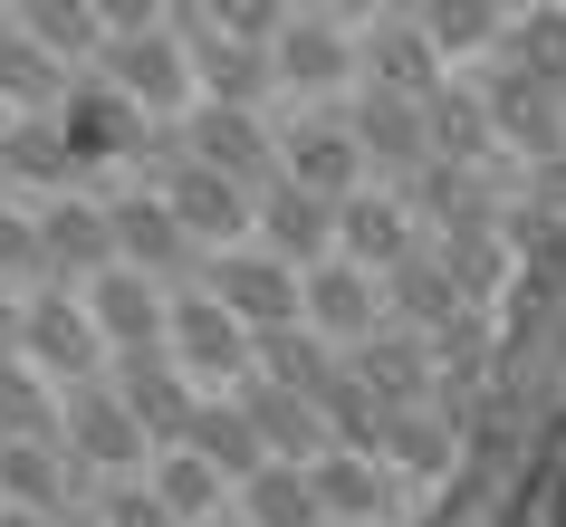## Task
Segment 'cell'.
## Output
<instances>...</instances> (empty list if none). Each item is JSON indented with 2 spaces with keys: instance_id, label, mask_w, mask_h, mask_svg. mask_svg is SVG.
Listing matches in <instances>:
<instances>
[{
  "instance_id": "ac0fdd59",
  "label": "cell",
  "mask_w": 566,
  "mask_h": 527,
  "mask_svg": "<svg viewBox=\"0 0 566 527\" xmlns=\"http://www.w3.org/2000/svg\"><path fill=\"white\" fill-rule=\"evenodd\" d=\"M240 403H250V422H260V451L269 461H317V451H336V432H327V412L307 403V393H289V383H269V375H250L240 383Z\"/></svg>"
},
{
  "instance_id": "d6986e66",
  "label": "cell",
  "mask_w": 566,
  "mask_h": 527,
  "mask_svg": "<svg viewBox=\"0 0 566 527\" xmlns=\"http://www.w3.org/2000/svg\"><path fill=\"white\" fill-rule=\"evenodd\" d=\"M67 77H77V67L49 59V49L20 30V10H0V116H49L67 96Z\"/></svg>"
},
{
  "instance_id": "f1b7e54d",
  "label": "cell",
  "mask_w": 566,
  "mask_h": 527,
  "mask_svg": "<svg viewBox=\"0 0 566 527\" xmlns=\"http://www.w3.org/2000/svg\"><path fill=\"white\" fill-rule=\"evenodd\" d=\"M0 527H67V518H49V508H0Z\"/></svg>"
},
{
  "instance_id": "44dd1931",
  "label": "cell",
  "mask_w": 566,
  "mask_h": 527,
  "mask_svg": "<svg viewBox=\"0 0 566 527\" xmlns=\"http://www.w3.org/2000/svg\"><path fill=\"white\" fill-rule=\"evenodd\" d=\"M145 479H154V498H164L182 527H221V518H231V479H221L202 451H182V441H164V451H154Z\"/></svg>"
},
{
  "instance_id": "f546056e",
  "label": "cell",
  "mask_w": 566,
  "mask_h": 527,
  "mask_svg": "<svg viewBox=\"0 0 566 527\" xmlns=\"http://www.w3.org/2000/svg\"><path fill=\"white\" fill-rule=\"evenodd\" d=\"M174 10H211V0H174Z\"/></svg>"
},
{
  "instance_id": "83f0119b",
  "label": "cell",
  "mask_w": 566,
  "mask_h": 527,
  "mask_svg": "<svg viewBox=\"0 0 566 527\" xmlns=\"http://www.w3.org/2000/svg\"><path fill=\"white\" fill-rule=\"evenodd\" d=\"M20 297H30V288H10V278H0V346H20Z\"/></svg>"
},
{
  "instance_id": "ffe728a7",
  "label": "cell",
  "mask_w": 566,
  "mask_h": 527,
  "mask_svg": "<svg viewBox=\"0 0 566 527\" xmlns=\"http://www.w3.org/2000/svg\"><path fill=\"white\" fill-rule=\"evenodd\" d=\"M182 451H202L231 489L269 461V451H260V422H250V403H240V393H202V403H192V422H182Z\"/></svg>"
},
{
  "instance_id": "9c48e42d",
  "label": "cell",
  "mask_w": 566,
  "mask_h": 527,
  "mask_svg": "<svg viewBox=\"0 0 566 527\" xmlns=\"http://www.w3.org/2000/svg\"><path fill=\"white\" fill-rule=\"evenodd\" d=\"M432 250V231H422V211L394 192V182H365V192H346L336 202V260L375 268V278H394L403 260H422Z\"/></svg>"
},
{
  "instance_id": "8fae6325",
  "label": "cell",
  "mask_w": 566,
  "mask_h": 527,
  "mask_svg": "<svg viewBox=\"0 0 566 527\" xmlns=\"http://www.w3.org/2000/svg\"><path fill=\"white\" fill-rule=\"evenodd\" d=\"M87 317H96V336H106V365H116V355H154L164 326H174V288L116 260V268L87 278Z\"/></svg>"
},
{
  "instance_id": "7402d4cb",
  "label": "cell",
  "mask_w": 566,
  "mask_h": 527,
  "mask_svg": "<svg viewBox=\"0 0 566 527\" xmlns=\"http://www.w3.org/2000/svg\"><path fill=\"white\" fill-rule=\"evenodd\" d=\"M231 518H240V527H336L327 508H317V489H307L298 461H260V470L231 489Z\"/></svg>"
},
{
  "instance_id": "603a6c76",
  "label": "cell",
  "mask_w": 566,
  "mask_h": 527,
  "mask_svg": "<svg viewBox=\"0 0 566 527\" xmlns=\"http://www.w3.org/2000/svg\"><path fill=\"white\" fill-rule=\"evenodd\" d=\"M59 441V383L39 375L20 346H0V441Z\"/></svg>"
},
{
  "instance_id": "277c9868",
  "label": "cell",
  "mask_w": 566,
  "mask_h": 527,
  "mask_svg": "<svg viewBox=\"0 0 566 527\" xmlns=\"http://www.w3.org/2000/svg\"><path fill=\"white\" fill-rule=\"evenodd\" d=\"M106 231H116V260H125V268H145V278H164V288H192V278H202V250H192V231L174 221V202H164L145 173L106 182Z\"/></svg>"
},
{
  "instance_id": "cb8c5ba5",
  "label": "cell",
  "mask_w": 566,
  "mask_h": 527,
  "mask_svg": "<svg viewBox=\"0 0 566 527\" xmlns=\"http://www.w3.org/2000/svg\"><path fill=\"white\" fill-rule=\"evenodd\" d=\"M10 10H20V30H30L49 59H67V67H96V49H106L96 0H10Z\"/></svg>"
},
{
  "instance_id": "52a82bcc",
  "label": "cell",
  "mask_w": 566,
  "mask_h": 527,
  "mask_svg": "<svg viewBox=\"0 0 566 527\" xmlns=\"http://www.w3.org/2000/svg\"><path fill=\"white\" fill-rule=\"evenodd\" d=\"M202 288L231 307L250 336H269V326H307L298 307H307V268H289V260H269L260 240H240V250H211L202 260Z\"/></svg>"
},
{
  "instance_id": "5b68a950",
  "label": "cell",
  "mask_w": 566,
  "mask_h": 527,
  "mask_svg": "<svg viewBox=\"0 0 566 527\" xmlns=\"http://www.w3.org/2000/svg\"><path fill=\"white\" fill-rule=\"evenodd\" d=\"M59 451L87 470V479H135V470L154 461L145 422L125 412V393H116L106 375H96V383H67V393H59Z\"/></svg>"
},
{
  "instance_id": "4fadbf2b",
  "label": "cell",
  "mask_w": 566,
  "mask_h": 527,
  "mask_svg": "<svg viewBox=\"0 0 566 527\" xmlns=\"http://www.w3.org/2000/svg\"><path fill=\"white\" fill-rule=\"evenodd\" d=\"M298 317L317 326L336 355H356L365 336H385V326H394V307H385V278H375V268L317 260V268H307V307H298Z\"/></svg>"
},
{
  "instance_id": "8992f818",
  "label": "cell",
  "mask_w": 566,
  "mask_h": 527,
  "mask_svg": "<svg viewBox=\"0 0 566 527\" xmlns=\"http://www.w3.org/2000/svg\"><path fill=\"white\" fill-rule=\"evenodd\" d=\"M20 355H30L59 393H67V383H96V375H106V336H96V317H87V288L49 278V288L20 297Z\"/></svg>"
},
{
  "instance_id": "d4e9b609",
  "label": "cell",
  "mask_w": 566,
  "mask_h": 527,
  "mask_svg": "<svg viewBox=\"0 0 566 527\" xmlns=\"http://www.w3.org/2000/svg\"><path fill=\"white\" fill-rule=\"evenodd\" d=\"M0 278L10 288H49V240H39V202L0 192Z\"/></svg>"
},
{
  "instance_id": "5bb4252c",
  "label": "cell",
  "mask_w": 566,
  "mask_h": 527,
  "mask_svg": "<svg viewBox=\"0 0 566 527\" xmlns=\"http://www.w3.org/2000/svg\"><path fill=\"white\" fill-rule=\"evenodd\" d=\"M39 240H49V278L87 288L96 268H116V231H106V192L77 182V192H49L39 202Z\"/></svg>"
},
{
  "instance_id": "2e32d148",
  "label": "cell",
  "mask_w": 566,
  "mask_h": 527,
  "mask_svg": "<svg viewBox=\"0 0 566 527\" xmlns=\"http://www.w3.org/2000/svg\"><path fill=\"white\" fill-rule=\"evenodd\" d=\"M106 383L125 393V412L145 422L154 451H164V441H182V422H192V403H202V383L182 375L164 346H154V355H116V365H106Z\"/></svg>"
},
{
  "instance_id": "ba28073f",
  "label": "cell",
  "mask_w": 566,
  "mask_h": 527,
  "mask_svg": "<svg viewBox=\"0 0 566 527\" xmlns=\"http://www.w3.org/2000/svg\"><path fill=\"white\" fill-rule=\"evenodd\" d=\"M182 154L192 164H211V173H231V182H279V116L269 106H211V96H192V116H174Z\"/></svg>"
},
{
  "instance_id": "9a60e30c",
  "label": "cell",
  "mask_w": 566,
  "mask_h": 527,
  "mask_svg": "<svg viewBox=\"0 0 566 527\" xmlns=\"http://www.w3.org/2000/svg\"><path fill=\"white\" fill-rule=\"evenodd\" d=\"M260 250L269 260H289V268H317L336 260V202L327 192H307V182H260Z\"/></svg>"
},
{
  "instance_id": "e0dca14e",
  "label": "cell",
  "mask_w": 566,
  "mask_h": 527,
  "mask_svg": "<svg viewBox=\"0 0 566 527\" xmlns=\"http://www.w3.org/2000/svg\"><path fill=\"white\" fill-rule=\"evenodd\" d=\"M77 154H67L59 116H0V192L20 202H49V192H77Z\"/></svg>"
},
{
  "instance_id": "4316f807",
  "label": "cell",
  "mask_w": 566,
  "mask_h": 527,
  "mask_svg": "<svg viewBox=\"0 0 566 527\" xmlns=\"http://www.w3.org/2000/svg\"><path fill=\"white\" fill-rule=\"evenodd\" d=\"M96 20H106V39H135V30H164L174 0H96Z\"/></svg>"
},
{
  "instance_id": "30bf717a",
  "label": "cell",
  "mask_w": 566,
  "mask_h": 527,
  "mask_svg": "<svg viewBox=\"0 0 566 527\" xmlns=\"http://www.w3.org/2000/svg\"><path fill=\"white\" fill-rule=\"evenodd\" d=\"M96 67H106V77H116L125 96H135V106H145L154 125H174V116H192V59H182V30L174 20H164V30H135V39H106V49H96Z\"/></svg>"
},
{
  "instance_id": "7a4b0ae2",
  "label": "cell",
  "mask_w": 566,
  "mask_h": 527,
  "mask_svg": "<svg viewBox=\"0 0 566 527\" xmlns=\"http://www.w3.org/2000/svg\"><path fill=\"white\" fill-rule=\"evenodd\" d=\"M145 182L174 202V221L192 231V250H202V260H211V250H240V240H260V192H250V182H231V173H211V164H192L174 125H164V145H154Z\"/></svg>"
},
{
  "instance_id": "7c38bea8",
  "label": "cell",
  "mask_w": 566,
  "mask_h": 527,
  "mask_svg": "<svg viewBox=\"0 0 566 527\" xmlns=\"http://www.w3.org/2000/svg\"><path fill=\"white\" fill-rule=\"evenodd\" d=\"M174 30H182V59H192V87H202L211 106H279L269 49H250V39H221L202 10H174Z\"/></svg>"
},
{
  "instance_id": "3957f363",
  "label": "cell",
  "mask_w": 566,
  "mask_h": 527,
  "mask_svg": "<svg viewBox=\"0 0 566 527\" xmlns=\"http://www.w3.org/2000/svg\"><path fill=\"white\" fill-rule=\"evenodd\" d=\"M164 355H174L182 375L202 383V393H240V383L260 375V336L221 307V297L192 278V288H174V326H164Z\"/></svg>"
},
{
  "instance_id": "484cf974",
  "label": "cell",
  "mask_w": 566,
  "mask_h": 527,
  "mask_svg": "<svg viewBox=\"0 0 566 527\" xmlns=\"http://www.w3.org/2000/svg\"><path fill=\"white\" fill-rule=\"evenodd\" d=\"M87 527H182L164 498H154V479L135 470V479H96V508H87Z\"/></svg>"
},
{
  "instance_id": "6da1fadb",
  "label": "cell",
  "mask_w": 566,
  "mask_h": 527,
  "mask_svg": "<svg viewBox=\"0 0 566 527\" xmlns=\"http://www.w3.org/2000/svg\"><path fill=\"white\" fill-rule=\"evenodd\" d=\"M59 116V135H67V154H77V173L106 192V182H125V173H145L154 164V145H164V125L135 106V96L106 77V67H77L67 77V96L49 106Z\"/></svg>"
}]
</instances>
